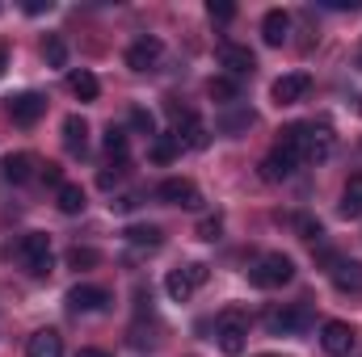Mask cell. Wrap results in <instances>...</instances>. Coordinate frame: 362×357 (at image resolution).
<instances>
[{
    "mask_svg": "<svg viewBox=\"0 0 362 357\" xmlns=\"http://www.w3.org/2000/svg\"><path fill=\"white\" fill-rule=\"evenodd\" d=\"M47 8H51L47 0H30V4H25V13H47Z\"/></svg>",
    "mask_w": 362,
    "mask_h": 357,
    "instance_id": "obj_36",
    "label": "cell"
},
{
    "mask_svg": "<svg viewBox=\"0 0 362 357\" xmlns=\"http://www.w3.org/2000/svg\"><path fill=\"white\" fill-rule=\"evenodd\" d=\"M34 169H38V160H34L30 152H17V156H8V160L0 164L4 181H13V185H25V181L34 177Z\"/></svg>",
    "mask_w": 362,
    "mask_h": 357,
    "instance_id": "obj_16",
    "label": "cell"
},
{
    "mask_svg": "<svg viewBox=\"0 0 362 357\" xmlns=\"http://www.w3.org/2000/svg\"><path fill=\"white\" fill-rule=\"evenodd\" d=\"M42 55H47L51 68H64V63H68V47H64V38H47V42H42Z\"/></svg>",
    "mask_w": 362,
    "mask_h": 357,
    "instance_id": "obj_28",
    "label": "cell"
},
{
    "mask_svg": "<svg viewBox=\"0 0 362 357\" xmlns=\"http://www.w3.org/2000/svg\"><path fill=\"white\" fill-rule=\"evenodd\" d=\"M312 324V311L303 303H286V307H270L266 311V332L270 337H295Z\"/></svg>",
    "mask_w": 362,
    "mask_h": 357,
    "instance_id": "obj_2",
    "label": "cell"
},
{
    "mask_svg": "<svg viewBox=\"0 0 362 357\" xmlns=\"http://www.w3.org/2000/svg\"><path fill=\"white\" fill-rule=\"evenodd\" d=\"M249 122H253V114H228V118H223L219 126H223V131H245Z\"/></svg>",
    "mask_w": 362,
    "mask_h": 357,
    "instance_id": "obj_34",
    "label": "cell"
},
{
    "mask_svg": "<svg viewBox=\"0 0 362 357\" xmlns=\"http://www.w3.org/2000/svg\"><path fill=\"white\" fill-rule=\"evenodd\" d=\"M68 92H72V97H81V101H97L101 85H97V76H93V72L81 68V72H72V76H68Z\"/></svg>",
    "mask_w": 362,
    "mask_h": 357,
    "instance_id": "obj_23",
    "label": "cell"
},
{
    "mask_svg": "<svg viewBox=\"0 0 362 357\" xmlns=\"http://www.w3.org/2000/svg\"><path fill=\"white\" fill-rule=\"evenodd\" d=\"M38 177L47 181V185H55V189L64 185V173H59V164H38Z\"/></svg>",
    "mask_w": 362,
    "mask_h": 357,
    "instance_id": "obj_33",
    "label": "cell"
},
{
    "mask_svg": "<svg viewBox=\"0 0 362 357\" xmlns=\"http://www.w3.org/2000/svg\"><path fill=\"white\" fill-rule=\"evenodd\" d=\"M312 89V76L308 72H286V76H278L274 80V105H295V101H303Z\"/></svg>",
    "mask_w": 362,
    "mask_h": 357,
    "instance_id": "obj_8",
    "label": "cell"
},
{
    "mask_svg": "<svg viewBox=\"0 0 362 357\" xmlns=\"http://www.w3.org/2000/svg\"><path fill=\"white\" fill-rule=\"evenodd\" d=\"M105 152H110L114 160H127V131H122V126H110V131H105Z\"/></svg>",
    "mask_w": 362,
    "mask_h": 357,
    "instance_id": "obj_27",
    "label": "cell"
},
{
    "mask_svg": "<svg viewBox=\"0 0 362 357\" xmlns=\"http://www.w3.org/2000/svg\"><path fill=\"white\" fill-rule=\"evenodd\" d=\"M286 34H291V17H286L282 8H270L266 21H262V38H266V47H282Z\"/></svg>",
    "mask_w": 362,
    "mask_h": 357,
    "instance_id": "obj_17",
    "label": "cell"
},
{
    "mask_svg": "<svg viewBox=\"0 0 362 357\" xmlns=\"http://www.w3.org/2000/svg\"><path fill=\"white\" fill-rule=\"evenodd\" d=\"M64 143H68V152H85V143H89V126H85L81 114L64 118Z\"/></svg>",
    "mask_w": 362,
    "mask_h": 357,
    "instance_id": "obj_20",
    "label": "cell"
},
{
    "mask_svg": "<svg viewBox=\"0 0 362 357\" xmlns=\"http://www.w3.org/2000/svg\"><path fill=\"white\" fill-rule=\"evenodd\" d=\"M68 265L89 269V265H97V253H93V248H72V253H68Z\"/></svg>",
    "mask_w": 362,
    "mask_h": 357,
    "instance_id": "obj_31",
    "label": "cell"
},
{
    "mask_svg": "<svg viewBox=\"0 0 362 357\" xmlns=\"http://www.w3.org/2000/svg\"><path fill=\"white\" fill-rule=\"evenodd\" d=\"M131 126H135V131H144V135H156V118H152L144 105H135V109H131Z\"/></svg>",
    "mask_w": 362,
    "mask_h": 357,
    "instance_id": "obj_29",
    "label": "cell"
},
{
    "mask_svg": "<svg viewBox=\"0 0 362 357\" xmlns=\"http://www.w3.org/2000/svg\"><path fill=\"white\" fill-rule=\"evenodd\" d=\"M295 169H299V164H295L286 152H278V147H274L270 156L262 160V177H266V181H286L291 173H295Z\"/></svg>",
    "mask_w": 362,
    "mask_h": 357,
    "instance_id": "obj_19",
    "label": "cell"
},
{
    "mask_svg": "<svg viewBox=\"0 0 362 357\" xmlns=\"http://www.w3.org/2000/svg\"><path fill=\"white\" fill-rule=\"evenodd\" d=\"M202 282H206V265H202V261H189V265L173 269V273L165 277V290H169V298H173V303H185Z\"/></svg>",
    "mask_w": 362,
    "mask_h": 357,
    "instance_id": "obj_4",
    "label": "cell"
},
{
    "mask_svg": "<svg viewBox=\"0 0 362 357\" xmlns=\"http://www.w3.org/2000/svg\"><path fill=\"white\" fill-rule=\"evenodd\" d=\"M278 152H286L295 164L308 160V122H291L278 131Z\"/></svg>",
    "mask_w": 362,
    "mask_h": 357,
    "instance_id": "obj_11",
    "label": "cell"
},
{
    "mask_svg": "<svg viewBox=\"0 0 362 357\" xmlns=\"http://www.w3.org/2000/svg\"><path fill=\"white\" fill-rule=\"evenodd\" d=\"M291 277H295V265H291V257H282V253H266L257 265L249 269V282H253V286H262V290L286 286Z\"/></svg>",
    "mask_w": 362,
    "mask_h": 357,
    "instance_id": "obj_3",
    "label": "cell"
},
{
    "mask_svg": "<svg viewBox=\"0 0 362 357\" xmlns=\"http://www.w3.org/2000/svg\"><path fill=\"white\" fill-rule=\"evenodd\" d=\"M177 152H181L177 135H156V143H152V160H156V164H169Z\"/></svg>",
    "mask_w": 362,
    "mask_h": 357,
    "instance_id": "obj_25",
    "label": "cell"
},
{
    "mask_svg": "<svg viewBox=\"0 0 362 357\" xmlns=\"http://www.w3.org/2000/svg\"><path fill=\"white\" fill-rule=\"evenodd\" d=\"M4 63H8V51L0 47V76H4Z\"/></svg>",
    "mask_w": 362,
    "mask_h": 357,
    "instance_id": "obj_39",
    "label": "cell"
},
{
    "mask_svg": "<svg viewBox=\"0 0 362 357\" xmlns=\"http://www.w3.org/2000/svg\"><path fill=\"white\" fill-rule=\"evenodd\" d=\"M55 206H59L64 214H81V210H85V189H81V185H68V181H64V185L55 189Z\"/></svg>",
    "mask_w": 362,
    "mask_h": 357,
    "instance_id": "obj_21",
    "label": "cell"
},
{
    "mask_svg": "<svg viewBox=\"0 0 362 357\" xmlns=\"http://www.w3.org/2000/svg\"><path fill=\"white\" fill-rule=\"evenodd\" d=\"M333 156V131L308 122V160H329Z\"/></svg>",
    "mask_w": 362,
    "mask_h": 357,
    "instance_id": "obj_18",
    "label": "cell"
},
{
    "mask_svg": "<svg viewBox=\"0 0 362 357\" xmlns=\"http://www.w3.org/2000/svg\"><path fill=\"white\" fill-rule=\"evenodd\" d=\"M156 198H160V202H169V206H181V210H198V206H202V193H198V185H194V181H185V177L160 181Z\"/></svg>",
    "mask_w": 362,
    "mask_h": 357,
    "instance_id": "obj_6",
    "label": "cell"
},
{
    "mask_svg": "<svg viewBox=\"0 0 362 357\" xmlns=\"http://www.w3.org/2000/svg\"><path fill=\"white\" fill-rule=\"evenodd\" d=\"M76 357H110V353H101V349H81Z\"/></svg>",
    "mask_w": 362,
    "mask_h": 357,
    "instance_id": "obj_38",
    "label": "cell"
},
{
    "mask_svg": "<svg viewBox=\"0 0 362 357\" xmlns=\"http://www.w3.org/2000/svg\"><path fill=\"white\" fill-rule=\"evenodd\" d=\"M215 337H219V349H223L228 357H240V353H245V337H249V324H245V315H236V311L219 315V328H215Z\"/></svg>",
    "mask_w": 362,
    "mask_h": 357,
    "instance_id": "obj_5",
    "label": "cell"
},
{
    "mask_svg": "<svg viewBox=\"0 0 362 357\" xmlns=\"http://www.w3.org/2000/svg\"><path fill=\"white\" fill-rule=\"evenodd\" d=\"M68 307L72 311H105L110 307V290L105 286H72L68 290Z\"/></svg>",
    "mask_w": 362,
    "mask_h": 357,
    "instance_id": "obj_12",
    "label": "cell"
},
{
    "mask_svg": "<svg viewBox=\"0 0 362 357\" xmlns=\"http://www.w3.org/2000/svg\"><path fill=\"white\" fill-rule=\"evenodd\" d=\"M266 357H270V353H266Z\"/></svg>",
    "mask_w": 362,
    "mask_h": 357,
    "instance_id": "obj_41",
    "label": "cell"
},
{
    "mask_svg": "<svg viewBox=\"0 0 362 357\" xmlns=\"http://www.w3.org/2000/svg\"><path fill=\"white\" fill-rule=\"evenodd\" d=\"M219 63H223L232 76H249V72L257 68L253 51H249V47H236V42H223V47H219Z\"/></svg>",
    "mask_w": 362,
    "mask_h": 357,
    "instance_id": "obj_13",
    "label": "cell"
},
{
    "mask_svg": "<svg viewBox=\"0 0 362 357\" xmlns=\"http://www.w3.org/2000/svg\"><path fill=\"white\" fill-rule=\"evenodd\" d=\"M17 261L25 265V273H34V277H47L51 273V240L42 236V231H30V236H21V244H17Z\"/></svg>",
    "mask_w": 362,
    "mask_h": 357,
    "instance_id": "obj_1",
    "label": "cell"
},
{
    "mask_svg": "<svg viewBox=\"0 0 362 357\" xmlns=\"http://www.w3.org/2000/svg\"><path fill=\"white\" fill-rule=\"evenodd\" d=\"M25 357H64V337L55 328H38L25 345Z\"/></svg>",
    "mask_w": 362,
    "mask_h": 357,
    "instance_id": "obj_14",
    "label": "cell"
},
{
    "mask_svg": "<svg viewBox=\"0 0 362 357\" xmlns=\"http://www.w3.org/2000/svg\"><path fill=\"white\" fill-rule=\"evenodd\" d=\"M206 13H211V21H232V17H236V4H228V0H211Z\"/></svg>",
    "mask_w": 362,
    "mask_h": 357,
    "instance_id": "obj_30",
    "label": "cell"
},
{
    "mask_svg": "<svg viewBox=\"0 0 362 357\" xmlns=\"http://www.w3.org/2000/svg\"><path fill=\"white\" fill-rule=\"evenodd\" d=\"M160 55H165V42L152 38V34H144V38H135V42L127 47V68H131V72H152V68L160 63Z\"/></svg>",
    "mask_w": 362,
    "mask_h": 357,
    "instance_id": "obj_7",
    "label": "cell"
},
{
    "mask_svg": "<svg viewBox=\"0 0 362 357\" xmlns=\"http://www.w3.org/2000/svg\"><path fill=\"white\" fill-rule=\"evenodd\" d=\"M206 92H211V101H223V105H228V101H236V80H232V76H211V85H206Z\"/></svg>",
    "mask_w": 362,
    "mask_h": 357,
    "instance_id": "obj_26",
    "label": "cell"
},
{
    "mask_svg": "<svg viewBox=\"0 0 362 357\" xmlns=\"http://www.w3.org/2000/svg\"><path fill=\"white\" fill-rule=\"evenodd\" d=\"M219 231H223V223H219V219H202V223H198V240H211V244H215V240H219Z\"/></svg>",
    "mask_w": 362,
    "mask_h": 357,
    "instance_id": "obj_32",
    "label": "cell"
},
{
    "mask_svg": "<svg viewBox=\"0 0 362 357\" xmlns=\"http://www.w3.org/2000/svg\"><path fill=\"white\" fill-rule=\"evenodd\" d=\"M333 265V282H337V290H346V294H362V261H329Z\"/></svg>",
    "mask_w": 362,
    "mask_h": 357,
    "instance_id": "obj_15",
    "label": "cell"
},
{
    "mask_svg": "<svg viewBox=\"0 0 362 357\" xmlns=\"http://www.w3.org/2000/svg\"><path fill=\"white\" fill-rule=\"evenodd\" d=\"M341 214L346 219L362 214V173H354V177L346 181V189H341Z\"/></svg>",
    "mask_w": 362,
    "mask_h": 357,
    "instance_id": "obj_24",
    "label": "cell"
},
{
    "mask_svg": "<svg viewBox=\"0 0 362 357\" xmlns=\"http://www.w3.org/2000/svg\"><path fill=\"white\" fill-rule=\"evenodd\" d=\"M97 181H101V189H110V185L118 181V169H114V173H101V177H97Z\"/></svg>",
    "mask_w": 362,
    "mask_h": 357,
    "instance_id": "obj_37",
    "label": "cell"
},
{
    "mask_svg": "<svg viewBox=\"0 0 362 357\" xmlns=\"http://www.w3.org/2000/svg\"><path fill=\"white\" fill-rule=\"evenodd\" d=\"M358 68H362V51H358Z\"/></svg>",
    "mask_w": 362,
    "mask_h": 357,
    "instance_id": "obj_40",
    "label": "cell"
},
{
    "mask_svg": "<svg viewBox=\"0 0 362 357\" xmlns=\"http://www.w3.org/2000/svg\"><path fill=\"white\" fill-rule=\"evenodd\" d=\"M122 236H127V244H135V248H160V244H165L160 227H152V223H148V227H144V223H135V227H127Z\"/></svg>",
    "mask_w": 362,
    "mask_h": 357,
    "instance_id": "obj_22",
    "label": "cell"
},
{
    "mask_svg": "<svg viewBox=\"0 0 362 357\" xmlns=\"http://www.w3.org/2000/svg\"><path fill=\"white\" fill-rule=\"evenodd\" d=\"M299 227H303V240H320V236H325V231H320V223H308V219H303Z\"/></svg>",
    "mask_w": 362,
    "mask_h": 357,
    "instance_id": "obj_35",
    "label": "cell"
},
{
    "mask_svg": "<svg viewBox=\"0 0 362 357\" xmlns=\"http://www.w3.org/2000/svg\"><path fill=\"white\" fill-rule=\"evenodd\" d=\"M320 349L329 357H346L354 349V328L350 324H341V320H329L325 328H320Z\"/></svg>",
    "mask_w": 362,
    "mask_h": 357,
    "instance_id": "obj_9",
    "label": "cell"
},
{
    "mask_svg": "<svg viewBox=\"0 0 362 357\" xmlns=\"http://www.w3.org/2000/svg\"><path fill=\"white\" fill-rule=\"evenodd\" d=\"M42 109H47V97H38V92H17V97H8V118H13L17 126H34V122L42 118Z\"/></svg>",
    "mask_w": 362,
    "mask_h": 357,
    "instance_id": "obj_10",
    "label": "cell"
}]
</instances>
